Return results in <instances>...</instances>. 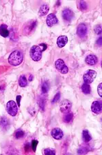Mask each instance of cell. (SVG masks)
Listing matches in <instances>:
<instances>
[{"label": "cell", "instance_id": "603a6c76", "mask_svg": "<svg viewBox=\"0 0 102 155\" xmlns=\"http://www.w3.org/2000/svg\"><path fill=\"white\" fill-rule=\"evenodd\" d=\"M79 8L81 11H85L87 8V4L85 1H80L79 2Z\"/></svg>", "mask_w": 102, "mask_h": 155}, {"label": "cell", "instance_id": "8992f818", "mask_svg": "<svg viewBox=\"0 0 102 155\" xmlns=\"http://www.w3.org/2000/svg\"><path fill=\"white\" fill-rule=\"evenodd\" d=\"M87 32H88V28L84 23H80V25H78L77 28V35L80 38L85 37L87 35Z\"/></svg>", "mask_w": 102, "mask_h": 155}, {"label": "cell", "instance_id": "83f0119b", "mask_svg": "<svg viewBox=\"0 0 102 155\" xmlns=\"http://www.w3.org/2000/svg\"><path fill=\"white\" fill-rule=\"evenodd\" d=\"M97 92L98 94L99 95L100 97H102V84H99V86L97 88Z\"/></svg>", "mask_w": 102, "mask_h": 155}, {"label": "cell", "instance_id": "5b68a950", "mask_svg": "<svg viewBox=\"0 0 102 155\" xmlns=\"http://www.w3.org/2000/svg\"><path fill=\"white\" fill-rule=\"evenodd\" d=\"M55 67L62 74H66L68 71V67L65 65L64 61L61 59H59L55 62Z\"/></svg>", "mask_w": 102, "mask_h": 155}, {"label": "cell", "instance_id": "9a60e30c", "mask_svg": "<svg viewBox=\"0 0 102 155\" xmlns=\"http://www.w3.org/2000/svg\"><path fill=\"white\" fill-rule=\"evenodd\" d=\"M9 30H8V26L6 24H1L0 26V35L3 37H8L9 36Z\"/></svg>", "mask_w": 102, "mask_h": 155}, {"label": "cell", "instance_id": "ffe728a7", "mask_svg": "<svg viewBox=\"0 0 102 155\" xmlns=\"http://www.w3.org/2000/svg\"><path fill=\"white\" fill-rule=\"evenodd\" d=\"M42 92H43V94H46L47 93L48 91L49 90V82H44L43 84H42Z\"/></svg>", "mask_w": 102, "mask_h": 155}, {"label": "cell", "instance_id": "7c38bea8", "mask_svg": "<svg viewBox=\"0 0 102 155\" xmlns=\"http://www.w3.org/2000/svg\"><path fill=\"white\" fill-rule=\"evenodd\" d=\"M101 102H98V101L93 102L91 106V110L93 111L95 114H99L101 112Z\"/></svg>", "mask_w": 102, "mask_h": 155}, {"label": "cell", "instance_id": "8fae6325", "mask_svg": "<svg viewBox=\"0 0 102 155\" xmlns=\"http://www.w3.org/2000/svg\"><path fill=\"white\" fill-rule=\"evenodd\" d=\"M73 17H74V13L69 8H66L63 11V17L66 21H71Z\"/></svg>", "mask_w": 102, "mask_h": 155}, {"label": "cell", "instance_id": "3957f363", "mask_svg": "<svg viewBox=\"0 0 102 155\" xmlns=\"http://www.w3.org/2000/svg\"><path fill=\"white\" fill-rule=\"evenodd\" d=\"M6 111L11 117H14L18 112L17 104L14 101H9L6 104Z\"/></svg>", "mask_w": 102, "mask_h": 155}, {"label": "cell", "instance_id": "4316f807", "mask_svg": "<svg viewBox=\"0 0 102 155\" xmlns=\"http://www.w3.org/2000/svg\"><path fill=\"white\" fill-rule=\"evenodd\" d=\"M87 152H88V150H87L86 148L85 147H82L81 148H80L79 150H78V153L80 154H86Z\"/></svg>", "mask_w": 102, "mask_h": 155}, {"label": "cell", "instance_id": "4fadbf2b", "mask_svg": "<svg viewBox=\"0 0 102 155\" xmlns=\"http://www.w3.org/2000/svg\"><path fill=\"white\" fill-rule=\"evenodd\" d=\"M85 61H86V63L88 65H94L97 63L98 59L94 55H88V56H86V59H85Z\"/></svg>", "mask_w": 102, "mask_h": 155}, {"label": "cell", "instance_id": "ac0fdd59", "mask_svg": "<svg viewBox=\"0 0 102 155\" xmlns=\"http://www.w3.org/2000/svg\"><path fill=\"white\" fill-rule=\"evenodd\" d=\"M82 91L83 93H84L85 95H88V94L91 93V89L89 84L86 83L83 84L82 86Z\"/></svg>", "mask_w": 102, "mask_h": 155}, {"label": "cell", "instance_id": "d4e9b609", "mask_svg": "<svg viewBox=\"0 0 102 155\" xmlns=\"http://www.w3.org/2000/svg\"><path fill=\"white\" fill-rule=\"evenodd\" d=\"M38 144V141L37 140H32V150L36 152V147H37V145Z\"/></svg>", "mask_w": 102, "mask_h": 155}, {"label": "cell", "instance_id": "30bf717a", "mask_svg": "<svg viewBox=\"0 0 102 155\" xmlns=\"http://www.w3.org/2000/svg\"><path fill=\"white\" fill-rule=\"evenodd\" d=\"M51 135L52 136L53 139H56V140H61V139H63L64 134H63V130L61 128H53L51 130Z\"/></svg>", "mask_w": 102, "mask_h": 155}, {"label": "cell", "instance_id": "f546056e", "mask_svg": "<svg viewBox=\"0 0 102 155\" xmlns=\"http://www.w3.org/2000/svg\"><path fill=\"white\" fill-rule=\"evenodd\" d=\"M21 96H20V95L16 96V103H17V106H18V107H19L20 105H21V104H20V102H21Z\"/></svg>", "mask_w": 102, "mask_h": 155}, {"label": "cell", "instance_id": "6da1fadb", "mask_svg": "<svg viewBox=\"0 0 102 155\" xmlns=\"http://www.w3.org/2000/svg\"><path fill=\"white\" fill-rule=\"evenodd\" d=\"M47 49L45 43H41L40 45H33L30 50L31 59L34 61H38L42 57V53Z\"/></svg>", "mask_w": 102, "mask_h": 155}, {"label": "cell", "instance_id": "e0dca14e", "mask_svg": "<svg viewBox=\"0 0 102 155\" xmlns=\"http://www.w3.org/2000/svg\"><path fill=\"white\" fill-rule=\"evenodd\" d=\"M82 139L85 143L89 142V141L91 140L92 138L91 134H89V132H88V130H84L82 132Z\"/></svg>", "mask_w": 102, "mask_h": 155}, {"label": "cell", "instance_id": "2e32d148", "mask_svg": "<svg viewBox=\"0 0 102 155\" xmlns=\"http://www.w3.org/2000/svg\"><path fill=\"white\" fill-rule=\"evenodd\" d=\"M49 11V7L47 4H43L42 5L40 8L39 11H38V15L39 16H45L48 13Z\"/></svg>", "mask_w": 102, "mask_h": 155}, {"label": "cell", "instance_id": "277c9868", "mask_svg": "<svg viewBox=\"0 0 102 155\" xmlns=\"http://www.w3.org/2000/svg\"><path fill=\"white\" fill-rule=\"evenodd\" d=\"M97 76L96 71L93 70H88L85 72L83 76V80L84 83L86 84H91L95 80V77Z\"/></svg>", "mask_w": 102, "mask_h": 155}, {"label": "cell", "instance_id": "9c48e42d", "mask_svg": "<svg viewBox=\"0 0 102 155\" xmlns=\"http://www.w3.org/2000/svg\"><path fill=\"white\" fill-rule=\"evenodd\" d=\"M58 18L56 17V15L53 14V13H51L47 16V25L49 27H52L58 23Z\"/></svg>", "mask_w": 102, "mask_h": 155}, {"label": "cell", "instance_id": "ba28073f", "mask_svg": "<svg viewBox=\"0 0 102 155\" xmlns=\"http://www.w3.org/2000/svg\"><path fill=\"white\" fill-rule=\"evenodd\" d=\"M36 26V21L35 20H31L26 23L24 26V33L26 35H29L30 33L32 32V30L34 29Z\"/></svg>", "mask_w": 102, "mask_h": 155}, {"label": "cell", "instance_id": "5bb4252c", "mask_svg": "<svg viewBox=\"0 0 102 155\" xmlns=\"http://www.w3.org/2000/svg\"><path fill=\"white\" fill-rule=\"evenodd\" d=\"M68 42V37L65 35L60 36L57 39V45L59 48H63Z\"/></svg>", "mask_w": 102, "mask_h": 155}, {"label": "cell", "instance_id": "484cf974", "mask_svg": "<svg viewBox=\"0 0 102 155\" xmlns=\"http://www.w3.org/2000/svg\"><path fill=\"white\" fill-rule=\"evenodd\" d=\"M60 99H61V93H60V92H58V93H57L56 95H55L54 98L53 99L52 104H55V103H57L58 102V101L60 100Z\"/></svg>", "mask_w": 102, "mask_h": 155}, {"label": "cell", "instance_id": "7a4b0ae2", "mask_svg": "<svg viewBox=\"0 0 102 155\" xmlns=\"http://www.w3.org/2000/svg\"><path fill=\"white\" fill-rule=\"evenodd\" d=\"M23 60V53L18 50H14L13 53H11L9 57H8V63L11 65H14V66H16V65L21 64Z\"/></svg>", "mask_w": 102, "mask_h": 155}, {"label": "cell", "instance_id": "7402d4cb", "mask_svg": "<svg viewBox=\"0 0 102 155\" xmlns=\"http://www.w3.org/2000/svg\"><path fill=\"white\" fill-rule=\"evenodd\" d=\"M25 133L23 132V130H18L17 131H16L15 133V137L16 139H21V138H22L23 136H24Z\"/></svg>", "mask_w": 102, "mask_h": 155}, {"label": "cell", "instance_id": "52a82bcc", "mask_svg": "<svg viewBox=\"0 0 102 155\" xmlns=\"http://www.w3.org/2000/svg\"><path fill=\"white\" fill-rule=\"evenodd\" d=\"M71 103L68 100H64L61 103L60 109L63 113H68L71 111Z\"/></svg>", "mask_w": 102, "mask_h": 155}, {"label": "cell", "instance_id": "f1b7e54d", "mask_svg": "<svg viewBox=\"0 0 102 155\" xmlns=\"http://www.w3.org/2000/svg\"><path fill=\"white\" fill-rule=\"evenodd\" d=\"M1 125H3L4 124V126H3V127L5 128L6 127V125L8 124V122L6 121V119H4V118H3V119H1Z\"/></svg>", "mask_w": 102, "mask_h": 155}, {"label": "cell", "instance_id": "cb8c5ba5", "mask_svg": "<svg viewBox=\"0 0 102 155\" xmlns=\"http://www.w3.org/2000/svg\"><path fill=\"white\" fill-rule=\"evenodd\" d=\"M44 154H56V150L54 149H51V148H47L44 150Z\"/></svg>", "mask_w": 102, "mask_h": 155}, {"label": "cell", "instance_id": "d6986e66", "mask_svg": "<svg viewBox=\"0 0 102 155\" xmlns=\"http://www.w3.org/2000/svg\"><path fill=\"white\" fill-rule=\"evenodd\" d=\"M19 84L21 87H26L28 85V80H27L26 77L24 75H22L20 77L19 80Z\"/></svg>", "mask_w": 102, "mask_h": 155}, {"label": "cell", "instance_id": "4dcf8cb0", "mask_svg": "<svg viewBox=\"0 0 102 155\" xmlns=\"http://www.w3.org/2000/svg\"><path fill=\"white\" fill-rule=\"evenodd\" d=\"M32 77H33V76L32 75H30V79H29V81H32Z\"/></svg>", "mask_w": 102, "mask_h": 155}, {"label": "cell", "instance_id": "44dd1931", "mask_svg": "<svg viewBox=\"0 0 102 155\" xmlns=\"http://www.w3.org/2000/svg\"><path fill=\"white\" fill-rule=\"evenodd\" d=\"M73 114L71 113V112H68V113H66V115L64 117V119H63V120L65 123H66V124H68V123H70L72 121V119H73Z\"/></svg>", "mask_w": 102, "mask_h": 155}]
</instances>
